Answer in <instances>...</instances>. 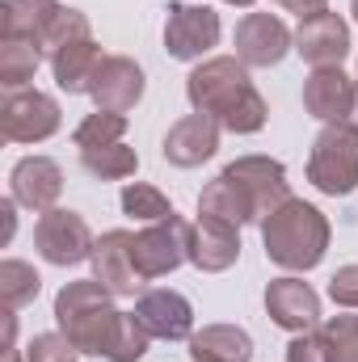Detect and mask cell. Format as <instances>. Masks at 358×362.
<instances>
[{"instance_id": "14", "label": "cell", "mask_w": 358, "mask_h": 362, "mask_svg": "<svg viewBox=\"0 0 358 362\" xmlns=\"http://www.w3.org/2000/svg\"><path fill=\"white\" fill-rule=\"evenodd\" d=\"M135 316L161 341H190L194 337V308L181 291H169V286L144 291L139 303H135Z\"/></svg>"}, {"instance_id": "21", "label": "cell", "mask_w": 358, "mask_h": 362, "mask_svg": "<svg viewBox=\"0 0 358 362\" xmlns=\"http://www.w3.org/2000/svg\"><path fill=\"white\" fill-rule=\"evenodd\" d=\"M101 64H105V55H101V47H97L93 38L72 42V47H64V51L51 55L55 85L64 93H89L93 81H97V72H101Z\"/></svg>"}, {"instance_id": "33", "label": "cell", "mask_w": 358, "mask_h": 362, "mask_svg": "<svg viewBox=\"0 0 358 362\" xmlns=\"http://www.w3.org/2000/svg\"><path fill=\"white\" fill-rule=\"evenodd\" d=\"M25 354L17 350V316L13 312H4V354H0V362H21Z\"/></svg>"}, {"instance_id": "5", "label": "cell", "mask_w": 358, "mask_h": 362, "mask_svg": "<svg viewBox=\"0 0 358 362\" xmlns=\"http://www.w3.org/2000/svg\"><path fill=\"white\" fill-rule=\"evenodd\" d=\"M190 249H194V223H185L178 211L135 232V266L144 274V282L173 274L181 262H190Z\"/></svg>"}, {"instance_id": "4", "label": "cell", "mask_w": 358, "mask_h": 362, "mask_svg": "<svg viewBox=\"0 0 358 362\" xmlns=\"http://www.w3.org/2000/svg\"><path fill=\"white\" fill-rule=\"evenodd\" d=\"M308 181L329 194L346 198L358 185V122H325V131L312 144L308 156Z\"/></svg>"}, {"instance_id": "20", "label": "cell", "mask_w": 358, "mask_h": 362, "mask_svg": "<svg viewBox=\"0 0 358 362\" xmlns=\"http://www.w3.org/2000/svg\"><path fill=\"white\" fill-rule=\"evenodd\" d=\"M59 13H64L59 0H4L0 25H4V38H30L47 51V34H51Z\"/></svg>"}, {"instance_id": "17", "label": "cell", "mask_w": 358, "mask_h": 362, "mask_svg": "<svg viewBox=\"0 0 358 362\" xmlns=\"http://www.w3.org/2000/svg\"><path fill=\"white\" fill-rule=\"evenodd\" d=\"M8 189H13V202L30 206V211H51L64 194V173L51 156H25L13 165L8 173Z\"/></svg>"}, {"instance_id": "18", "label": "cell", "mask_w": 358, "mask_h": 362, "mask_svg": "<svg viewBox=\"0 0 358 362\" xmlns=\"http://www.w3.org/2000/svg\"><path fill=\"white\" fill-rule=\"evenodd\" d=\"M215 152H219V122L207 118V114L181 118L165 135V160L178 165V169H194V165L211 160Z\"/></svg>"}, {"instance_id": "7", "label": "cell", "mask_w": 358, "mask_h": 362, "mask_svg": "<svg viewBox=\"0 0 358 362\" xmlns=\"http://www.w3.org/2000/svg\"><path fill=\"white\" fill-rule=\"evenodd\" d=\"M59 131L55 97L38 89H8L0 101V135L8 144H42Z\"/></svg>"}, {"instance_id": "26", "label": "cell", "mask_w": 358, "mask_h": 362, "mask_svg": "<svg viewBox=\"0 0 358 362\" xmlns=\"http://www.w3.org/2000/svg\"><path fill=\"white\" fill-rule=\"evenodd\" d=\"M38 286H42V278L34 274L30 262H17V257L0 262V308L4 312H17V308L34 303Z\"/></svg>"}, {"instance_id": "23", "label": "cell", "mask_w": 358, "mask_h": 362, "mask_svg": "<svg viewBox=\"0 0 358 362\" xmlns=\"http://www.w3.org/2000/svg\"><path fill=\"white\" fill-rule=\"evenodd\" d=\"M42 47L30 38H0V85L4 89H25L42 64Z\"/></svg>"}, {"instance_id": "15", "label": "cell", "mask_w": 358, "mask_h": 362, "mask_svg": "<svg viewBox=\"0 0 358 362\" xmlns=\"http://www.w3.org/2000/svg\"><path fill=\"white\" fill-rule=\"evenodd\" d=\"M304 110L321 122H350L358 110V85L342 68H312L304 81Z\"/></svg>"}, {"instance_id": "3", "label": "cell", "mask_w": 358, "mask_h": 362, "mask_svg": "<svg viewBox=\"0 0 358 362\" xmlns=\"http://www.w3.org/2000/svg\"><path fill=\"white\" fill-rule=\"evenodd\" d=\"M262 245L278 270L308 274L321 266V257L329 249V219L312 202L287 198L278 211H270L262 219Z\"/></svg>"}, {"instance_id": "16", "label": "cell", "mask_w": 358, "mask_h": 362, "mask_svg": "<svg viewBox=\"0 0 358 362\" xmlns=\"http://www.w3.org/2000/svg\"><path fill=\"white\" fill-rule=\"evenodd\" d=\"M89 97L97 101V110H105V114L135 110L139 97H144V68L135 59H127V55H105V64H101V72L93 81Z\"/></svg>"}, {"instance_id": "11", "label": "cell", "mask_w": 358, "mask_h": 362, "mask_svg": "<svg viewBox=\"0 0 358 362\" xmlns=\"http://www.w3.org/2000/svg\"><path fill=\"white\" fill-rule=\"evenodd\" d=\"M232 42H236V59L245 68H274L295 47V34L274 13H249V17L236 21V38Z\"/></svg>"}, {"instance_id": "29", "label": "cell", "mask_w": 358, "mask_h": 362, "mask_svg": "<svg viewBox=\"0 0 358 362\" xmlns=\"http://www.w3.org/2000/svg\"><path fill=\"white\" fill-rule=\"evenodd\" d=\"M85 38H93L89 17H85L81 8H64V13L55 17L51 34H47V55H55V51H64V47H72V42H85Z\"/></svg>"}, {"instance_id": "9", "label": "cell", "mask_w": 358, "mask_h": 362, "mask_svg": "<svg viewBox=\"0 0 358 362\" xmlns=\"http://www.w3.org/2000/svg\"><path fill=\"white\" fill-rule=\"evenodd\" d=\"M219 42V13L207 4H185L173 0L169 4V21H165V51L173 59H202L211 47Z\"/></svg>"}, {"instance_id": "13", "label": "cell", "mask_w": 358, "mask_h": 362, "mask_svg": "<svg viewBox=\"0 0 358 362\" xmlns=\"http://www.w3.org/2000/svg\"><path fill=\"white\" fill-rule=\"evenodd\" d=\"M266 312L278 329H287V333H308V329L321 325V295H316L304 278L287 274V278H274L266 286Z\"/></svg>"}, {"instance_id": "32", "label": "cell", "mask_w": 358, "mask_h": 362, "mask_svg": "<svg viewBox=\"0 0 358 362\" xmlns=\"http://www.w3.org/2000/svg\"><path fill=\"white\" fill-rule=\"evenodd\" d=\"M329 299L346 312H358V266H342L329 278Z\"/></svg>"}, {"instance_id": "38", "label": "cell", "mask_w": 358, "mask_h": 362, "mask_svg": "<svg viewBox=\"0 0 358 362\" xmlns=\"http://www.w3.org/2000/svg\"><path fill=\"white\" fill-rule=\"evenodd\" d=\"M354 122H358V110H354Z\"/></svg>"}, {"instance_id": "2", "label": "cell", "mask_w": 358, "mask_h": 362, "mask_svg": "<svg viewBox=\"0 0 358 362\" xmlns=\"http://www.w3.org/2000/svg\"><path fill=\"white\" fill-rule=\"evenodd\" d=\"M55 320H59V333L76 346V354H93V358L110 362L127 312L114 308V295L97 278H81L55 295Z\"/></svg>"}, {"instance_id": "34", "label": "cell", "mask_w": 358, "mask_h": 362, "mask_svg": "<svg viewBox=\"0 0 358 362\" xmlns=\"http://www.w3.org/2000/svg\"><path fill=\"white\" fill-rule=\"evenodd\" d=\"M274 4L287 8V13H299V21H304V17H316V13L329 8V0H274Z\"/></svg>"}, {"instance_id": "19", "label": "cell", "mask_w": 358, "mask_h": 362, "mask_svg": "<svg viewBox=\"0 0 358 362\" xmlns=\"http://www.w3.org/2000/svg\"><path fill=\"white\" fill-rule=\"evenodd\" d=\"M236 257H241V232H236L232 223H224V219L198 215L190 262L202 274H224L228 266H236Z\"/></svg>"}, {"instance_id": "35", "label": "cell", "mask_w": 358, "mask_h": 362, "mask_svg": "<svg viewBox=\"0 0 358 362\" xmlns=\"http://www.w3.org/2000/svg\"><path fill=\"white\" fill-rule=\"evenodd\" d=\"M0 215H4V245H8V240H13V223H17V215H13V198L0 202Z\"/></svg>"}, {"instance_id": "30", "label": "cell", "mask_w": 358, "mask_h": 362, "mask_svg": "<svg viewBox=\"0 0 358 362\" xmlns=\"http://www.w3.org/2000/svg\"><path fill=\"white\" fill-rule=\"evenodd\" d=\"M325 337L333 346V362H358V316H329Z\"/></svg>"}, {"instance_id": "12", "label": "cell", "mask_w": 358, "mask_h": 362, "mask_svg": "<svg viewBox=\"0 0 358 362\" xmlns=\"http://www.w3.org/2000/svg\"><path fill=\"white\" fill-rule=\"evenodd\" d=\"M295 51L312 68H342V59L350 55V25L329 8L316 17H304L295 30Z\"/></svg>"}, {"instance_id": "6", "label": "cell", "mask_w": 358, "mask_h": 362, "mask_svg": "<svg viewBox=\"0 0 358 362\" xmlns=\"http://www.w3.org/2000/svg\"><path fill=\"white\" fill-rule=\"evenodd\" d=\"M93 232L89 223L76 215V211H64V206H51L38 215L34 223V249L42 262L51 266H81L93 257Z\"/></svg>"}, {"instance_id": "39", "label": "cell", "mask_w": 358, "mask_h": 362, "mask_svg": "<svg viewBox=\"0 0 358 362\" xmlns=\"http://www.w3.org/2000/svg\"><path fill=\"white\" fill-rule=\"evenodd\" d=\"M68 362H76V358H68Z\"/></svg>"}, {"instance_id": "24", "label": "cell", "mask_w": 358, "mask_h": 362, "mask_svg": "<svg viewBox=\"0 0 358 362\" xmlns=\"http://www.w3.org/2000/svg\"><path fill=\"white\" fill-rule=\"evenodd\" d=\"M198 215L224 219V223H232V228H241V223H253V211H249V202L241 198V189L224 177V173L211 181L202 194H198Z\"/></svg>"}, {"instance_id": "31", "label": "cell", "mask_w": 358, "mask_h": 362, "mask_svg": "<svg viewBox=\"0 0 358 362\" xmlns=\"http://www.w3.org/2000/svg\"><path fill=\"white\" fill-rule=\"evenodd\" d=\"M287 362H333V346H329L325 329L295 333L291 346H287Z\"/></svg>"}, {"instance_id": "36", "label": "cell", "mask_w": 358, "mask_h": 362, "mask_svg": "<svg viewBox=\"0 0 358 362\" xmlns=\"http://www.w3.org/2000/svg\"><path fill=\"white\" fill-rule=\"evenodd\" d=\"M224 4H241V8H249V4H258V0H224Z\"/></svg>"}, {"instance_id": "8", "label": "cell", "mask_w": 358, "mask_h": 362, "mask_svg": "<svg viewBox=\"0 0 358 362\" xmlns=\"http://www.w3.org/2000/svg\"><path fill=\"white\" fill-rule=\"evenodd\" d=\"M224 177L241 189V198L249 202L253 211V223H262L270 211H278L287 198H291V185H287V169L270 156H241L224 169Z\"/></svg>"}, {"instance_id": "28", "label": "cell", "mask_w": 358, "mask_h": 362, "mask_svg": "<svg viewBox=\"0 0 358 362\" xmlns=\"http://www.w3.org/2000/svg\"><path fill=\"white\" fill-rule=\"evenodd\" d=\"M122 131H127V114H105V110H97V114H89V118L72 131V144H76L81 152H89V148H105V144H122Z\"/></svg>"}, {"instance_id": "25", "label": "cell", "mask_w": 358, "mask_h": 362, "mask_svg": "<svg viewBox=\"0 0 358 362\" xmlns=\"http://www.w3.org/2000/svg\"><path fill=\"white\" fill-rule=\"evenodd\" d=\"M81 165H85V173L97 177V181H122L139 169V156H135V148H127V144H105V148L81 152Z\"/></svg>"}, {"instance_id": "37", "label": "cell", "mask_w": 358, "mask_h": 362, "mask_svg": "<svg viewBox=\"0 0 358 362\" xmlns=\"http://www.w3.org/2000/svg\"><path fill=\"white\" fill-rule=\"evenodd\" d=\"M350 13H354V21H358V0H350Z\"/></svg>"}, {"instance_id": "10", "label": "cell", "mask_w": 358, "mask_h": 362, "mask_svg": "<svg viewBox=\"0 0 358 362\" xmlns=\"http://www.w3.org/2000/svg\"><path fill=\"white\" fill-rule=\"evenodd\" d=\"M93 278L114 295V299H127L144 286V274L135 266V236L114 228V232H101L97 245H93Z\"/></svg>"}, {"instance_id": "22", "label": "cell", "mask_w": 358, "mask_h": 362, "mask_svg": "<svg viewBox=\"0 0 358 362\" xmlns=\"http://www.w3.org/2000/svg\"><path fill=\"white\" fill-rule=\"evenodd\" d=\"M194 362H253V337L236 325H207L190 337Z\"/></svg>"}, {"instance_id": "27", "label": "cell", "mask_w": 358, "mask_h": 362, "mask_svg": "<svg viewBox=\"0 0 358 362\" xmlns=\"http://www.w3.org/2000/svg\"><path fill=\"white\" fill-rule=\"evenodd\" d=\"M122 211L139 223H161L173 215V202L156 189V185H144V181H131L122 185Z\"/></svg>"}, {"instance_id": "1", "label": "cell", "mask_w": 358, "mask_h": 362, "mask_svg": "<svg viewBox=\"0 0 358 362\" xmlns=\"http://www.w3.org/2000/svg\"><path fill=\"white\" fill-rule=\"evenodd\" d=\"M185 97H190L194 114L215 118L232 135H253L266 127V97L253 89L249 68L236 55H219V59L198 64L185 76Z\"/></svg>"}]
</instances>
